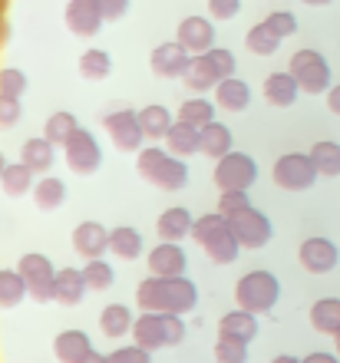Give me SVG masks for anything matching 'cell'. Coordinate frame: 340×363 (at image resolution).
<instances>
[{
    "label": "cell",
    "instance_id": "1",
    "mask_svg": "<svg viewBox=\"0 0 340 363\" xmlns=\"http://www.w3.org/2000/svg\"><path fill=\"white\" fill-rule=\"evenodd\" d=\"M136 304L152 314H192L199 304V287L189 277H155L149 274L136 287Z\"/></svg>",
    "mask_w": 340,
    "mask_h": 363
},
{
    "label": "cell",
    "instance_id": "2",
    "mask_svg": "<svg viewBox=\"0 0 340 363\" xmlns=\"http://www.w3.org/2000/svg\"><path fill=\"white\" fill-rule=\"evenodd\" d=\"M192 238L205 248V255L215 261V264H231V261L238 258V251H241V241H238V235L231 231V221H228L221 211H212V215L195 218Z\"/></svg>",
    "mask_w": 340,
    "mask_h": 363
},
{
    "label": "cell",
    "instance_id": "3",
    "mask_svg": "<svg viewBox=\"0 0 340 363\" xmlns=\"http://www.w3.org/2000/svg\"><path fill=\"white\" fill-rule=\"evenodd\" d=\"M136 172L162 191H182L189 185V165L182 162L179 155H165V149H159V145L139 149Z\"/></svg>",
    "mask_w": 340,
    "mask_h": 363
},
{
    "label": "cell",
    "instance_id": "4",
    "mask_svg": "<svg viewBox=\"0 0 340 363\" xmlns=\"http://www.w3.org/2000/svg\"><path fill=\"white\" fill-rule=\"evenodd\" d=\"M133 340L139 347H146L149 354L159 350V347H175L185 340V320H182V314H152V311H146V314L136 317Z\"/></svg>",
    "mask_w": 340,
    "mask_h": 363
},
{
    "label": "cell",
    "instance_id": "5",
    "mask_svg": "<svg viewBox=\"0 0 340 363\" xmlns=\"http://www.w3.org/2000/svg\"><path fill=\"white\" fill-rule=\"evenodd\" d=\"M281 297V284L271 271H248L245 277H238L235 284V301L248 314H265L278 304Z\"/></svg>",
    "mask_w": 340,
    "mask_h": 363
},
{
    "label": "cell",
    "instance_id": "6",
    "mask_svg": "<svg viewBox=\"0 0 340 363\" xmlns=\"http://www.w3.org/2000/svg\"><path fill=\"white\" fill-rule=\"evenodd\" d=\"M287 73L297 79L301 93L321 96L331 89V63L317 53V50H297L287 63Z\"/></svg>",
    "mask_w": 340,
    "mask_h": 363
},
{
    "label": "cell",
    "instance_id": "7",
    "mask_svg": "<svg viewBox=\"0 0 340 363\" xmlns=\"http://www.w3.org/2000/svg\"><path fill=\"white\" fill-rule=\"evenodd\" d=\"M17 271L23 274L30 297H33L37 304H50V301H57V271H53V264H50L47 255L30 251V255L20 258Z\"/></svg>",
    "mask_w": 340,
    "mask_h": 363
},
{
    "label": "cell",
    "instance_id": "8",
    "mask_svg": "<svg viewBox=\"0 0 340 363\" xmlns=\"http://www.w3.org/2000/svg\"><path fill=\"white\" fill-rule=\"evenodd\" d=\"M317 165L307 152H287L274 162V182L284 191H307L317 182Z\"/></svg>",
    "mask_w": 340,
    "mask_h": 363
},
{
    "label": "cell",
    "instance_id": "9",
    "mask_svg": "<svg viewBox=\"0 0 340 363\" xmlns=\"http://www.w3.org/2000/svg\"><path fill=\"white\" fill-rule=\"evenodd\" d=\"M258 179V165L245 152H228L215 162V185L218 191H248Z\"/></svg>",
    "mask_w": 340,
    "mask_h": 363
},
{
    "label": "cell",
    "instance_id": "10",
    "mask_svg": "<svg viewBox=\"0 0 340 363\" xmlns=\"http://www.w3.org/2000/svg\"><path fill=\"white\" fill-rule=\"evenodd\" d=\"M103 125H106V133H109V139H113V145L119 152H139L142 149L146 133H142L139 113H133V109H116V113H109L103 119Z\"/></svg>",
    "mask_w": 340,
    "mask_h": 363
},
{
    "label": "cell",
    "instance_id": "11",
    "mask_svg": "<svg viewBox=\"0 0 340 363\" xmlns=\"http://www.w3.org/2000/svg\"><path fill=\"white\" fill-rule=\"evenodd\" d=\"M63 152H67V165L76 175H93L103 162V149L96 143V135L86 129H76L73 139L63 145Z\"/></svg>",
    "mask_w": 340,
    "mask_h": 363
},
{
    "label": "cell",
    "instance_id": "12",
    "mask_svg": "<svg viewBox=\"0 0 340 363\" xmlns=\"http://www.w3.org/2000/svg\"><path fill=\"white\" fill-rule=\"evenodd\" d=\"M228 221H231V231L238 235L241 248H248V251L265 248L268 241H271V235H274L268 215L265 211H258V208H248V211H241V215H235V218H228Z\"/></svg>",
    "mask_w": 340,
    "mask_h": 363
},
{
    "label": "cell",
    "instance_id": "13",
    "mask_svg": "<svg viewBox=\"0 0 340 363\" xmlns=\"http://www.w3.org/2000/svg\"><path fill=\"white\" fill-rule=\"evenodd\" d=\"M297 261H301L304 271H311V274H327V271L337 268L340 261V251L331 238H321V235H314V238H304L301 248H297Z\"/></svg>",
    "mask_w": 340,
    "mask_h": 363
},
{
    "label": "cell",
    "instance_id": "14",
    "mask_svg": "<svg viewBox=\"0 0 340 363\" xmlns=\"http://www.w3.org/2000/svg\"><path fill=\"white\" fill-rule=\"evenodd\" d=\"M152 73L162 79H172V77H185L192 67V53L182 47L179 40H172V43H159V47L152 50Z\"/></svg>",
    "mask_w": 340,
    "mask_h": 363
},
{
    "label": "cell",
    "instance_id": "15",
    "mask_svg": "<svg viewBox=\"0 0 340 363\" xmlns=\"http://www.w3.org/2000/svg\"><path fill=\"white\" fill-rule=\"evenodd\" d=\"M106 17L99 10V0H70L67 4V27L76 37H96Z\"/></svg>",
    "mask_w": 340,
    "mask_h": 363
},
{
    "label": "cell",
    "instance_id": "16",
    "mask_svg": "<svg viewBox=\"0 0 340 363\" xmlns=\"http://www.w3.org/2000/svg\"><path fill=\"white\" fill-rule=\"evenodd\" d=\"M185 264H189V258H185L179 241H159L149 251V271L155 277H182L185 274Z\"/></svg>",
    "mask_w": 340,
    "mask_h": 363
},
{
    "label": "cell",
    "instance_id": "17",
    "mask_svg": "<svg viewBox=\"0 0 340 363\" xmlns=\"http://www.w3.org/2000/svg\"><path fill=\"white\" fill-rule=\"evenodd\" d=\"M109 248V231L99 221H79L73 228V251L86 261L103 258V251Z\"/></svg>",
    "mask_w": 340,
    "mask_h": 363
},
{
    "label": "cell",
    "instance_id": "18",
    "mask_svg": "<svg viewBox=\"0 0 340 363\" xmlns=\"http://www.w3.org/2000/svg\"><path fill=\"white\" fill-rule=\"evenodd\" d=\"M182 47L195 50V53H208V50L215 47V27H212V20L208 17H185L179 23V37H175Z\"/></svg>",
    "mask_w": 340,
    "mask_h": 363
},
{
    "label": "cell",
    "instance_id": "19",
    "mask_svg": "<svg viewBox=\"0 0 340 363\" xmlns=\"http://www.w3.org/2000/svg\"><path fill=\"white\" fill-rule=\"evenodd\" d=\"M89 350H93V340L86 330H60L53 337V357L60 363H79Z\"/></svg>",
    "mask_w": 340,
    "mask_h": 363
},
{
    "label": "cell",
    "instance_id": "20",
    "mask_svg": "<svg viewBox=\"0 0 340 363\" xmlns=\"http://www.w3.org/2000/svg\"><path fill=\"white\" fill-rule=\"evenodd\" d=\"M192 225H195L192 211L182 208V205H175V208H165L159 215L155 231H159L162 241H182V238H189V235H192Z\"/></svg>",
    "mask_w": 340,
    "mask_h": 363
},
{
    "label": "cell",
    "instance_id": "21",
    "mask_svg": "<svg viewBox=\"0 0 340 363\" xmlns=\"http://www.w3.org/2000/svg\"><path fill=\"white\" fill-rule=\"evenodd\" d=\"M215 103L221 109H228V113H245L248 103H251V89H248L245 79L228 77L215 86Z\"/></svg>",
    "mask_w": 340,
    "mask_h": 363
},
{
    "label": "cell",
    "instance_id": "22",
    "mask_svg": "<svg viewBox=\"0 0 340 363\" xmlns=\"http://www.w3.org/2000/svg\"><path fill=\"white\" fill-rule=\"evenodd\" d=\"M311 327L317 334H340V297H321L311 304Z\"/></svg>",
    "mask_w": 340,
    "mask_h": 363
},
{
    "label": "cell",
    "instance_id": "23",
    "mask_svg": "<svg viewBox=\"0 0 340 363\" xmlns=\"http://www.w3.org/2000/svg\"><path fill=\"white\" fill-rule=\"evenodd\" d=\"M265 99L271 106H281V109H287V106L294 103V99H297V79L291 77V73H287V69H284V73H271V77H265Z\"/></svg>",
    "mask_w": 340,
    "mask_h": 363
},
{
    "label": "cell",
    "instance_id": "24",
    "mask_svg": "<svg viewBox=\"0 0 340 363\" xmlns=\"http://www.w3.org/2000/svg\"><path fill=\"white\" fill-rule=\"evenodd\" d=\"M86 274L79 268H60L57 271V301L60 304H67V307H73V304H79L86 297Z\"/></svg>",
    "mask_w": 340,
    "mask_h": 363
},
{
    "label": "cell",
    "instance_id": "25",
    "mask_svg": "<svg viewBox=\"0 0 340 363\" xmlns=\"http://www.w3.org/2000/svg\"><path fill=\"white\" fill-rule=\"evenodd\" d=\"M133 324H136V317L129 314L126 304H109V307H103V314H99V330H103L109 340H119V337L133 334Z\"/></svg>",
    "mask_w": 340,
    "mask_h": 363
},
{
    "label": "cell",
    "instance_id": "26",
    "mask_svg": "<svg viewBox=\"0 0 340 363\" xmlns=\"http://www.w3.org/2000/svg\"><path fill=\"white\" fill-rule=\"evenodd\" d=\"M53 152H57V145L50 143L47 135H40V139H27V143L20 145V162L30 165L33 172H47L50 165H53Z\"/></svg>",
    "mask_w": 340,
    "mask_h": 363
},
{
    "label": "cell",
    "instance_id": "27",
    "mask_svg": "<svg viewBox=\"0 0 340 363\" xmlns=\"http://www.w3.org/2000/svg\"><path fill=\"white\" fill-rule=\"evenodd\" d=\"M165 145L172 149V155L202 152V129H195L189 123H172L169 135H165Z\"/></svg>",
    "mask_w": 340,
    "mask_h": 363
},
{
    "label": "cell",
    "instance_id": "28",
    "mask_svg": "<svg viewBox=\"0 0 340 363\" xmlns=\"http://www.w3.org/2000/svg\"><path fill=\"white\" fill-rule=\"evenodd\" d=\"M185 86L192 89V93H205V89H215L218 83H221V77L215 73V67H212V60L205 57V53H199V57L192 60L189 73H185Z\"/></svg>",
    "mask_w": 340,
    "mask_h": 363
},
{
    "label": "cell",
    "instance_id": "29",
    "mask_svg": "<svg viewBox=\"0 0 340 363\" xmlns=\"http://www.w3.org/2000/svg\"><path fill=\"white\" fill-rule=\"evenodd\" d=\"M231 152V129L221 123H208L205 129H202V155H208V159H225V155Z\"/></svg>",
    "mask_w": 340,
    "mask_h": 363
},
{
    "label": "cell",
    "instance_id": "30",
    "mask_svg": "<svg viewBox=\"0 0 340 363\" xmlns=\"http://www.w3.org/2000/svg\"><path fill=\"white\" fill-rule=\"evenodd\" d=\"M33 169L23 162H13L4 169V175H0V191L4 195H10V199H20V195H27L30 189H33Z\"/></svg>",
    "mask_w": 340,
    "mask_h": 363
},
{
    "label": "cell",
    "instance_id": "31",
    "mask_svg": "<svg viewBox=\"0 0 340 363\" xmlns=\"http://www.w3.org/2000/svg\"><path fill=\"white\" fill-rule=\"evenodd\" d=\"M221 334L228 337H238V340H255L258 337V317L248 314V311H241V307H235V311H228L225 317H221V327H218Z\"/></svg>",
    "mask_w": 340,
    "mask_h": 363
},
{
    "label": "cell",
    "instance_id": "32",
    "mask_svg": "<svg viewBox=\"0 0 340 363\" xmlns=\"http://www.w3.org/2000/svg\"><path fill=\"white\" fill-rule=\"evenodd\" d=\"M317 165V172L324 179H337L340 175V143H331V139H321V143L311 145V152H307Z\"/></svg>",
    "mask_w": 340,
    "mask_h": 363
},
{
    "label": "cell",
    "instance_id": "33",
    "mask_svg": "<svg viewBox=\"0 0 340 363\" xmlns=\"http://www.w3.org/2000/svg\"><path fill=\"white\" fill-rule=\"evenodd\" d=\"M109 248H113V255H119V258L136 261L142 255V235L133 225H119V228L109 231Z\"/></svg>",
    "mask_w": 340,
    "mask_h": 363
},
{
    "label": "cell",
    "instance_id": "34",
    "mask_svg": "<svg viewBox=\"0 0 340 363\" xmlns=\"http://www.w3.org/2000/svg\"><path fill=\"white\" fill-rule=\"evenodd\" d=\"M33 201H37V208H43V211L60 208V205L67 201V182L53 179V175L40 179L37 185H33Z\"/></svg>",
    "mask_w": 340,
    "mask_h": 363
},
{
    "label": "cell",
    "instance_id": "35",
    "mask_svg": "<svg viewBox=\"0 0 340 363\" xmlns=\"http://www.w3.org/2000/svg\"><path fill=\"white\" fill-rule=\"evenodd\" d=\"M23 297H30L23 274H20V271L0 268V311H7V307H17Z\"/></svg>",
    "mask_w": 340,
    "mask_h": 363
},
{
    "label": "cell",
    "instance_id": "36",
    "mask_svg": "<svg viewBox=\"0 0 340 363\" xmlns=\"http://www.w3.org/2000/svg\"><path fill=\"white\" fill-rule=\"evenodd\" d=\"M139 123H142V133L149 135V139H165L172 129V116L165 106H146V109H139Z\"/></svg>",
    "mask_w": 340,
    "mask_h": 363
},
{
    "label": "cell",
    "instance_id": "37",
    "mask_svg": "<svg viewBox=\"0 0 340 363\" xmlns=\"http://www.w3.org/2000/svg\"><path fill=\"white\" fill-rule=\"evenodd\" d=\"M179 123H189L195 129H205L208 123H215V103H208L202 96H192L189 103L179 106Z\"/></svg>",
    "mask_w": 340,
    "mask_h": 363
},
{
    "label": "cell",
    "instance_id": "38",
    "mask_svg": "<svg viewBox=\"0 0 340 363\" xmlns=\"http://www.w3.org/2000/svg\"><path fill=\"white\" fill-rule=\"evenodd\" d=\"M76 129H79L76 116L67 113V109H60V113H53V116L47 119V125H43V135H47L53 145H67L70 139H73Z\"/></svg>",
    "mask_w": 340,
    "mask_h": 363
},
{
    "label": "cell",
    "instance_id": "39",
    "mask_svg": "<svg viewBox=\"0 0 340 363\" xmlns=\"http://www.w3.org/2000/svg\"><path fill=\"white\" fill-rule=\"evenodd\" d=\"M109 69H113V60L106 50H86L83 57H79V77L83 79H106L109 77Z\"/></svg>",
    "mask_w": 340,
    "mask_h": 363
},
{
    "label": "cell",
    "instance_id": "40",
    "mask_svg": "<svg viewBox=\"0 0 340 363\" xmlns=\"http://www.w3.org/2000/svg\"><path fill=\"white\" fill-rule=\"evenodd\" d=\"M278 47H281V37H278L268 23H258V27L248 30V50H251V53L271 57V53H278Z\"/></svg>",
    "mask_w": 340,
    "mask_h": 363
},
{
    "label": "cell",
    "instance_id": "41",
    "mask_svg": "<svg viewBox=\"0 0 340 363\" xmlns=\"http://www.w3.org/2000/svg\"><path fill=\"white\" fill-rule=\"evenodd\" d=\"M215 360L218 363H248V340L221 334L215 340Z\"/></svg>",
    "mask_w": 340,
    "mask_h": 363
},
{
    "label": "cell",
    "instance_id": "42",
    "mask_svg": "<svg viewBox=\"0 0 340 363\" xmlns=\"http://www.w3.org/2000/svg\"><path fill=\"white\" fill-rule=\"evenodd\" d=\"M83 274H86V284H89V291H106V287H113V281H116L113 264H109V261H103V258L86 261Z\"/></svg>",
    "mask_w": 340,
    "mask_h": 363
},
{
    "label": "cell",
    "instance_id": "43",
    "mask_svg": "<svg viewBox=\"0 0 340 363\" xmlns=\"http://www.w3.org/2000/svg\"><path fill=\"white\" fill-rule=\"evenodd\" d=\"M251 208V199H248V191H221V199H218V211L225 215V218H235L241 211Z\"/></svg>",
    "mask_w": 340,
    "mask_h": 363
},
{
    "label": "cell",
    "instance_id": "44",
    "mask_svg": "<svg viewBox=\"0 0 340 363\" xmlns=\"http://www.w3.org/2000/svg\"><path fill=\"white\" fill-rule=\"evenodd\" d=\"M27 89V77L20 73L17 67H4L0 69V96H17Z\"/></svg>",
    "mask_w": 340,
    "mask_h": 363
},
{
    "label": "cell",
    "instance_id": "45",
    "mask_svg": "<svg viewBox=\"0 0 340 363\" xmlns=\"http://www.w3.org/2000/svg\"><path fill=\"white\" fill-rule=\"evenodd\" d=\"M265 23L278 33V37H291V33H297V17H294L291 10H274V13H268Z\"/></svg>",
    "mask_w": 340,
    "mask_h": 363
},
{
    "label": "cell",
    "instance_id": "46",
    "mask_svg": "<svg viewBox=\"0 0 340 363\" xmlns=\"http://www.w3.org/2000/svg\"><path fill=\"white\" fill-rule=\"evenodd\" d=\"M208 60H212V67H215V73L221 79H228V77H235V53L231 50H225V47H212L205 53Z\"/></svg>",
    "mask_w": 340,
    "mask_h": 363
},
{
    "label": "cell",
    "instance_id": "47",
    "mask_svg": "<svg viewBox=\"0 0 340 363\" xmlns=\"http://www.w3.org/2000/svg\"><path fill=\"white\" fill-rule=\"evenodd\" d=\"M106 360L109 363H152L149 350L139 344H129V347H119V350H113V354H106Z\"/></svg>",
    "mask_w": 340,
    "mask_h": 363
},
{
    "label": "cell",
    "instance_id": "48",
    "mask_svg": "<svg viewBox=\"0 0 340 363\" xmlns=\"http://www.w3.org/2000/svg\"><path fill=\"white\" fill-rule=\"evenodd\" d=\"M241 0H208V17L212 20H231L238 17Z\"/></svg>",
    "mask_w": 340,
    "mask_h": 363
},
{
    "label": "cell",
    "instance_id": "49",
    "mask_svg": "<svg viewBox=\"0 0 340 363\" xmlns=\"http://www.w3.org/2000/svg\"><path fill=\"white\" fill-rule=\"evenodd\" d=\"M17 119H20V99L17 96H0V129H10Z\"/></svg>",
    "mask_w": 340,
    "mask_h": 363
},
{
    "label": "cell",
    "instance_id": "50",
    "mask_svg": "<svg viewBox=\"0 0 340 363\" xmlns=\"http://www.w3.org/2000/svg\"><path fill=\"white\" fill-rule=\"evenodd\" d=\"M99 10L106 20H119L129 10V0H99Z\"/></svg>",
    "mask_w": 340,
    "mask_h": 363
},
{
    "label": "cell",
    "instance_id": "51",
    "mask_svg": "<svg viewBox=\"0 0 340 363\" xmlns=\"http://www.w3.org/2000/svg\"><path fill=\"white\" fill-rule=\"evenodd\" d=\"M327 109H331L334 116H340V83L327 89Z\"/></svg>",
    "mask_w": 340,
    "mask_h": 363
},
{
    "label": "cell",
    "instance_id": "52",
    "mask_svg": "<svg viewBox=\"0 0 340 363\" xmlns=\"http://www.w3.org/2000/svg\"><path fill=\"white\" fill-rule=\"evenodd\" d=\"M304 363H340L337 354H324V350H317V354H307L304 357Z\"/></svg>",
    "mask_w": 340,
    "mask_h": 363
},
{
    "label": "cell",
    "instance_id": "53",
    "mask_svg": "<svg viewBox=\"0 0 340 363\" xmlns=\"http://www.w3.org/2000/svg\"><path fill=\"white\" fill-rule=\"evenodd\" d=\"M79 363H109V360H106L103 354H96V350H89V354H86V357H83V360H79Z\"/></svg>",
    "mask_w": 340,
    "mask_h": 363
},
{
    "label": "cell",
    "instance_id": "54",
    "mask_svg": "<svg viewBox=\"0 0 340 363\" xmlns=\"http://www.w3.org/2000/svg\"><path fill=\"white\" fill-rule=\"evenodd\" d=\"M271 363H304V360H297V357H291V354H278Z\"/></svg>",
    "mask_w": 340,
    "mask_h": 363
},
{
    "label": "cell",
    "instance_id": "55",
    "mask_svg": "<svg viewBox=\"0 0 340 363\" xmlns=\"http://www.w3.org/2000/svg\"><path fill=\"white\" fill-rule=\"evenodd\" d=\"M307 7H327V4H334V0H304Z\"/></svg>",
    "mask_w": 340,
    "mask_h": 363
},
{
    "label": "cell",
    "instance_id": "56",
    "mask_svg": "<svg viewBox=\"0 0 340 363\" xmlns=\"http://www.w3.org/2000/svg\"><path fill=\"white\" fill-rule=\"evenodd\" d=\"M4 169H7V159H4V152H0V175H4Z\"/></svg>",
    "mask_w": 340,
    "mask_h": 363
},
{
    "label": "cell",
    "instance_id": "57",
    "mask_svg": "<svg viewBox=\"0 0 340 363\" xmlns=\"http://www.w3.org/2000/svg\"><path fill=\"white\" fill-rule=\"evenodd\" d=\"M337 357H340V334H337Z\"/></svg>",
    "mask_w": 340,
    "mask_h": 363
}]
</instances>
